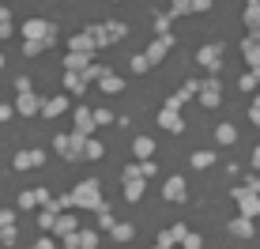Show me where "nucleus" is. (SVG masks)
<instances>
[{"mask_svg": "<svg viewBox=\"0 0 260 249\" xmlns=\"http://www.w3.org/2000/svg\"><path fill=\"white\" fill-rule=\"evenodd\" d=\"M72 197H76V208H91V211H102V208H106V200H102V185H98L94 177L79 181L76 189H72Z\"/></svg>", "mask_w": 260, "mask_h": 249, "instance_id": "nucleus-1", "label": "nucleus"}, {"mask_svg": "<svg viewBox=\"0 0 260 249\" xmlns=\"http://www.w3.org/2000/svg\"><path fill=\"white\" fill-rule=\"evenodd\" d=\"M87 30L94 34L98 49H106V46H113V42H121L124 34H128V23H121V19H110V23H98V26H87Z\"/></svg>", "mask_w": 260, "mask_h": 249, "instance_id": "nucleus-2", "label": "nucleus"}, {"mask_svg": "<svg viewBox=\"0 0 260 249\" xmlns=\"http://www.w3.org/2000/svg\"><path fill=\"white\" fill-rule=\"evenodd\" d=\"M234 204H238L241 215H249V219H256V215H260V193L245 189V185H238V189H234Z\"/></svg>", "mask_w": 260, "mask_h": 249, "instance_id": "nucleus-3", "label": "nucleus"}, {"mask_svg": "<svg viewBox=\"0 0 260 249\" xmlns=\"http://www.w3.org/2000/svg\"><path fill=\"white\" fill-rule=\"evenodd\" d=\"M143 181H147V177L140 174V166H128V170H124V200L136 204L143 197Z\"/></svg>", "mask_w": 260, "mask_h": 249, "instance_id": "nucleus-4", "label": "nucleus"}, {"mask_svg": "<svg viewBox=\"0 0 260 249\" xmlns=\"http://www.w3.org/2000/svg\"><path fill=\"white\" fill-rule=\"evenodd\" d=\"M23 38H53L57 42V26L49 19H26L23 23Z\"/></svg>", "mask_w": 260, "mask_h": 249, "instance_id": "nucleus-5", "label": "nucleus"}, {"mask_svg": "<svg viewBox=\"0 0 260 249\" xmlns=\"http://www.w3.org/2000/svg\"><path fill=\"white\" fill-rule=\"evenodd\" d=\"M196 65H204V68H208V72L215 76V72H219V65H222V46H219V42L204 46L200 53H196Z\"/></svg>", "mask_w": 260, "mask_h": 249, "instance_id": "nucleus-6", "label": "nucleus"}, {"mask_svg": "<svg viewBox=\"0 0 260 249\" xmlns=\"http://www.w3.org/2000/svg\"><path fill=\"white\" fill-rule=\"evenodd\" d=\"M196 99L208 106V110H215V106L222 102V83H219L215 76H211V79H204V83H200V95H196Z\"/></svg>", "mask_w": 260, "mask_h": 249, "instance_id": "nucleus-7", "label": "nucleus"}, {"mask_svg": "<svg viewBox=\"0 0 260 249\" xmlns=\"http://www.w3.org/2000/svg\"><path fill=\"white\" fill-rule=\"evenodd\" d=\"M170 49H174V34H155V42H151V46L143 49V53H147V57H151V60L158 65V60H162Z\"/></svg>", "mask_w": 260, "mask_h": 249, "instance_id": "nucleus-8", "label": "nucleus"}, {"mask_svg": "<svg viewBox=\"0 0 260 249\" xmlns=\"http://www.w3.org/2000/svg\"><path fill=\"white\" fill-rule=\"evenodd\" d=\"M98 49V42H94V34L91 30H79V34H72V42H68V53H91Z\"/></svg>", "mask_w": 260, "mask_h": 249, "instance_id": "nucleus-9", "label": "nucleus"}, {"mask_svg": "<svg viewBox=\"0 0 260 249\" xmlns=\"http://www.w3.org/2000/svg\"><path fill=\"white\" fill-rule=\"evenodd\" d=\"M162 197L170 204H181L185 197H189V185L181 181V177H166V185H162Z\"/></svg>", "mask_w": 260, "mask_h": 249, "instance_id": "nucleus-10", "label": "nucleus"}, {"mask_svg": "<svg viewBox=\"0 0 260 249\" xmlns=\"http://www.w3.org/2000/svg\"><path fill=\"white\" fill-rule=\"evenodd\" d=\"M15 110H19L23 117H34V113H42V102H38V95H34V91H19Z\"/></svg>", "mask_w": 260, "mask_h": 249, "instance_id": "nucleus-11", "label": "nucleus"}, {"mask_svg": "<svg viewBox=\"0 0 260 249\" xmlns=\"http://www.w3.org/2000/svg\"><path fill=\"white\" fill-rule=\"evenodd\" d=\"M42 159H46V151H38V147H26L15 155V170H30V166H42Z\"/></svg>", "mask_w": 260, "mask_h": 249, "instance_id": "nucleus-12", "label": "nucleus"}, {"mask_svg": "<svg viewBox=\"0 0 260 249\" xmlns=\"http://www.w3.org/2000/svg\"><path fill=\"white\" fill-rule=\"evenodd\" d=\"M230 234L241 238V242H249V238L256 234V227H253V219H249V215H238V219H230Z\"/></svg>", "mask_w": 260, "mask_h": 249, "instance_id": "nucleus-13", "label": "nucleus"}, {"mask_svg": "<svg viewBox=\"0 0 260 249\" xmlns=\"http://www.w3.org/2000/svg\"><path fill=\"white\" fill-rule=\"evenodd\" d=\"M158 124H162L166 132H181V129H185L181 110H170V106H162V113H158Z\"/></svg>", "mask_w": 260, "mask_h": 249, "instance_id": "nucleus-14", "label": "nucleus"}, {"mask_svg": "<svg viewBox=\"0 0 260 249\" xmlns=\"http://www.w3.org/2000/svg\"><path fill=\"white\" fill-rule=\"evenodd\" d=\"M241 53H245V60L253 68H260V34H245V42H241Z\"/></svg>", "mask_w": 260, "mask_h": 249, "instance_id": "nucleus-15", "label": "nucleus"}, {"mask_svg": "<svg viewBox=\"0 0 260 249\" xmlns=\"http://www.w3.org/2000/svg\"><path fill=\"white\" fill-rule=\"evenodd\" d=\"M98 129V121H94V113L87 110V106H79L76 110V132H83V136H91V132Z\"/></svg>", "mask_w": 260, "mask_h": 249, "instance_id": "nucleus-16", "label": "nucleus"}, {"mask_svg": "<svg viewBox=\"0 0 260 249\" xmlns=\"http://www.w3.org/2000/svg\"><path fill=\"white\" fill-rule=\"evenodd\" d=\"M87 87H91L87 72H64V91H72V95H83Z\"/></svg>", "mask_w": 260, "mask_h": 249, "instance_id": "nucleus-17", "label": "nucleus"}, {"mask_svg": "<svg viewBox=\"0 0 260 249\" xmlns=\"http://www.w3.org/2000/svg\"><path fill=\"white\" fill-rule=\"evenodd\" d=\"M64 110H68V99H64V95H53V99L42 102V117H60Z\"/></svg>", "mask_w": 260, "mask_h": 249, "instance_id": "nucleus-18", "label": "nucleus"}, {"mask_svg": "<svg viewBox=\"0 0 260 249\" xmlns=\"http://www.w3.org/2000/svg\"><path fill=\"white\" fill-rule=\"evenodd\" d=\"M245 30L260 34V0H249L245 4Z\"/></svg>", "mask_w": 260, "mask_h": 249, "instance_id": "nucleus-19", "label": "nucleus"}, {"mask_svg": "<svg viewBox=\"0 0 260 249\" xmlns=\"http://www.w3.org/2000/svg\"><path fill=\"white\" fill-rule=\"evenodd\" d=\"M53 46V38H23V57H38Z\"/></svg>", "mask_w": 260, "mask_h": 249, "instance_id": "nucleus-20", "label": "nucleus"}, {"mask_svg": "<svg viewBox=\"0 0 260 249\" xmlns=\"http://www.w3.org/2000/svg\"><path fill=\"white\" fill-rule=\"evenodd\" d=\"M53 151H57V155H64V159H79L76 147H72V132H68V136H64V132H57V136H53Z\"/></svg>", "mask_w": 260, "mask_h": 249, "instance_id": "nucleus-21", "label": "nucleus"}, {"mask_svg": "<svg viewBox=\"0 0 260 249\" xmlns=\"http://www.w3.org/2000/svg\"><path fill=\"white\" fill-rule=\"evenodd\" d=\"M53 230H57V238H64V234H76V215H72V211H60V215H57V227H53Z\"/></svg>", "mask_w": 260, "mask_h": 249, "instance_id": "nucleus-22", "label": "nucleus"}, {"mask_svg": "<svg viewBox=\"0 0 260 249\" xmlns=\"http://www.w3.org/2000/svg\"><path fill=\"white\" fill-rule=\"evenodd\" d=\"M87 65H91L87 53H68V57H64V72H83Z\"/></svg>", "mask_w": 260, "mask_h": 249, "instance_id": "nucleus-23", "label": "nucleus"}, {"mask_svg": "<svg viewBox=\"0 0 260 249\" xmlns=\"http://www.w3.org/2000/svg\"><path fill=\"white\" fill-rule=\"evenodd\" d=\"M83 72H87V79H91V83H102V79L110 76V68H106L102 60H91V65H87Z\"/></svg>", "mask_w": 260, "mask_h": 249, "instance_id": "nucleus-24", "label": "nucleus"}, {"mask_svg": "<svg viewBox=\"0 0 260 249\" xmlns=\"http://www.w3.org/2000/svg\"><path fill=\"white\" fill-rule=\"evenodd\" d=\"M215 140H219L222 147H230L238 140V129H234V124H219V129H215Z\"/></svg>", "mask_w": 260, "mask_h": 249, "instance_id": "nucleus-25", "label": "nucleus"}, {"mask_svg": "<svg viewBox=\"0 0 260 249\" xmlns=\"http://www.w3.org/2000/svg\"><path fill=\"white\" fill-rule=\"evenodd\" d=\"M98 87H102L106 95H121V91H124V79L110 72V76H106V79H102V83H98Z\"/></svg>", "mask_w": 260, "mask_h": 249, "instance_id": "nucleus-26", "label": "nucleus"}, {"mask_svg": "<svg viewBox=\"0 0 260 249\" xmlns=\"http://www.w3.org/2000/svg\"><path fill=\"white\" fill-rule=\"evenodd\" d=\"M132 151H136V159H151V151H155V140H151V136H140L136 144H132Z\"/></svg>", "mask_w": 260, "mask_h": 249, "instance_id": "nucleus-27", "label": "nucleus"}, {"mask_svg": "<svg viewBox=\"0 0 260 249\" xmlns=\"http://www.w3.org/2000/svg\"><path fill=\"white\" fill-rule=\"evenodd\" d=\"M113 242H132V234H136V230H132V223H113Z\"/></svg>", "mask_w": 260, "mask_h": 249, "instance_id": "nucleus-28", "label": "nucleus"}, {"mask_svg": "<svg viewBox=\"0 0 260 249\" xmlns=\"http://www.w3.org/2000/svg\"><path fill=\"white\" fill-rule=\"evenodd\" d=\"M19 208H23V211H30V208H42V200H38V189H26V193H19Z\"/></svg>", "mask_w": 260, "mask_h": 249, "instance_id": "nucleus-29", "label": "nucleus"}, {"mask_svg": "<svg viewBox=\"0 0 260 249\" xmlns=\"http://www.w3.org/2000/svg\"><path fill=\"white\" fill-rule=\"evenodd\" d=\"M211 163H215V151H196V155H192V166H196V170H208Z\"/></svg>", "mask_w": 260, "mask_h": 249, "instance_id": "nucleus-30", "label": "nucleus"}, {"mask_svg": "<svg viewBox=\"0 0 260 249\" xmlns=\"http://www.w3.org/2000/svg\"><path fill=\"white\" fill-rule=\"evenodd\" d=\"M79 249H98V230H79Z\"/></svg>", "mask_w": 260, "mask_h": 249, "instance_id": "nucleus-31", "label": "nucleus"}, {"mask_svg": "<svg viewBox=\"0 0 260 249\" xmlns=\"http://www.w3.org/2000/svg\"><path fill=\"white\" fill-rule=\"evenodd\" d=\"M151 65H155V60H151L147 53H136V57H132V72H147Z\"/></svg>", "mask_w": 260, "mask_h": 249, "instance_id": "nucleus-32", "label": "nucleus"}, {"mask_svg": "<svg viewBox=\"0 0 260 249\" xmlns=\"http://www.w3.org/2000/svg\"><path fill=\"white\" fill-rule=\"evenodd\" d=\"M170 19H174V12H162V15H155V34H170Z\"/></svg>", "mask_w": 260, "mask_h": 249, "instance_id": "nucleus-33", "label": "nucleus"}, {"mask_svg": "<svg viewBox=\"0 0 260 249\" xmlns=\"http://www.w3.org/2000/svg\"><path fill=\"white\" fill-rule=\"evenodd\" d=\"M155 245H162V249H174V245H177V234H174V230H162V234L155 238Z\"/></svg>", "mask_w": 260, "mask_h": 249, "instance_id": "nucleus-34", "label": "nucleus"}, {"mask_svg": "<svg viewBox=\"0 0 260 249\" xmlns=\"http://www.w3.org/2000/svg\"><path fill=\"white\" fill-rule=\"evenodd\" d=\"M170 12H174V15H189L192 12V0H170Z\"/></svg>", "mask_w": 260, "mask_h": 249, "instance_id": "nucleus-35", "label": "nucleus"}, {"mask_svg": "<svg viewBox=\"0 0 260 249\" xmlns=\"http://www.w3.org/2000/svg\"><path fill=\"white\" fill-rule=\"evenodd\" d=\"M98 227H102V230H113V211H110V204L98 211Z\"/></svg>", "mask_w": 260, "mask_h": 249, "instance_id": "nucleus-36", "label": "nucleus"}, {"mask_svg": "<svg viewBox=\"0 0 260 249\" xmlns=\"http://www.w3.org/2000/svg\"><path fill=\"white\" fill-rule=\"evenodd\" d=\"M15 238H19L15 223H12V227H0V242H4V245H15Z\"/></svg>", "mask_w": 260, "mask_h": 249, "instance_id": "nucleus-37", "label": "nucleus"}, {"mask_svg": "<svg viewBox=\"0 0 260 249\" xmlns=\"http://www.w3.org/2000/svg\"><path fill=\"white\" fill-rule=\"evenodd\" d=\"M102 155H106V147L98 144V140H87V155L83 159H102Z\"/></svg>", "mask_w": 260, "mask_h": 249, "instance_id": "nucleus-38", "label": "nucleus"}, {"mask_svg": "<svg viewBox=\"0 0 260 249\" xmlns=\"http://www.w3.org/2000/svg\"><path fill=\"white\" fill-rule=\"evenodd\" d=\"M140 174H143V177H155V174H158L155 159H140Z\"/></svg>", "mask_w": 260, "mask_h": 249, "instance_id": "nucleus-39", "label": "nucleus"}, {"mask_svg": "<svg viewBox=\"0 0 260 249\" xmlns=\"http://www.w3.org/2000/svg\"><path fill=\"white\" fill-rule=\"evenodd\" d=\"M200 245H204V238H200V234H192V230L185 234V242H181V249H200Z\"/></svg>", "mask_w": 260, "mask_h": 249, "instance_id": "nucleus-40", "label": "nucleus"}, {"mask_svg": "<svg viewBox=\"0 0 260 249\" xmlns=\"http://www.w3.org/2000/svg\"><path fill=\"white\" fill-rule=\"evenodd\" d=\"M256 83H260V76H256V72H245V76H241V91H253Z\"/></svg>", "mask_w": 260, "mask_h": 249, "instance_id": "nucleus-41", "label": "nucleus"}, {"mask_svg": "<svg viewBox=\"0 0 260 249\" xmlns=\"http://www.w3.org/2000/svg\"><path fill=\"white\" fill-rule=\"evenodd\" d=\"M94 121H98V129H102V124H113V113L110 110H94Z\"/></svg>", "mask_w": 260, "mask_h": 249, "instance_id": "nucleus-42", "label": "nucleus"}, {"mask_svg": "<svg viewBox=\"0 0 260 249\" xmlns=\"http://www.w3.org/2000/svg\"><path fill=\"white\" fill-rule=\"evenodd\" d=\"M60 245H64V249H79V230H76V234H64Z\"/></svg>", "mask_w": 260, "mask_h": 249, "instance_id": "nucleus-43", "label": "nucleus"}, {"mask_svg": "<svg viewBox=\"0 0 260 249\" xmlns=\"http://www.w3.org/2000/svg\"><path fill=\"white\" fill-rule=\"evenodd\" d=\"M15 223V211L12 208H0V227H12Z\"/></svg>", "mask_w": 260, "mask_h": 249, "instance_id": "nucleus-44", "label": "nucleus"}, {"mask_svg": "<svg viewBox=\"0 0 260 249\" xmlns=\"http://www.w3.org/2000/svg\"><path fill=\"white\" fill-rule=\"evenodd\" d=\"M241 185H245V189H253V193H260V177H256V174H249Z\"/></svg>", "mask_w": 260, "mask_h": 249, "instance_id": "nucleus-45", "label": "nucleus"}, {"mask_svg": "<svg viewBox=\"0 0 260 249\" xmlns=\"http://www.w3.org/2000/svg\"><path fill=\"white\" fill-rule=\"evenodd\" d=\"M12 34H15V30H12V19H4V23H0V42L12 38Z\"/></svg>", "mask_w": 260, "mask_h": 249, "instance_id": "nucleus-46", "label": "nucleus"}, {"mask_svg": "<svg viewBox=\"0 0 260 249\" xmlns=\"http://www.w3.org/2000/svg\"><path fill=\"white\" fill-rule=\"evenodd\" d=\"M170 230H174V234H177V242H185V234H189V227H185V223H174Z\"/></svg>", "mask_w": 260, "mask_h": 249, "instance_id": "nucleus-47", "label": "nucleus"}, {"mask_svg": "<svg viewBox=\"0 0 260 249\" xmlns=\"http://www.w3.org/2000/svg\"><path fill=\"white\" fill-rule=\"evenodd\" d=\"M249 121H253V124H256V129H260V106H256V102H253V106H249Z\"/></svg>", "mask_w": 260, "mask_h": 249, "instance_id": "nucleus-48", "label": "nucleus"}, {"mask_svg": "<svg viewBox=\"0 0 260 249\" xmlns=\"http://www.w3.org/2000/svg\"><path fill=\"white\" fill-rule=\"evenodd\" d=\"M12 113H19V110H15V106H4V102H0V121H8Z\"/></svg>", "mask_w": 260, "mask_h": 249, "instance_id": "nucleus-49", "label": "nucleus"}, {"mask_svg": "<svg viewBox=\"0 0 260 249\" xmlns=\"http://www.w3.org/2000/svg\"><path fill=\"white\" fill-rule=\"evenodd\" d=\"M15 91H34V87H30V79H26V76H19V79H15Z\"/></svg>", "mask_w": 260, "mask_h": 249, "instance_id": "nucleus-50", "label": "nucleus"}, {"mask_svg": "<svg viewBox=\"0 0 260 249\" xmlns=\"http://www.w3.org/2000/svg\"><path fill=\"white\" fill-rule=\"evenodd\" d=\"M38 200H42V208H49L53 197H49V189H38Z\"/></svg>", "mask_w": 260, "mask_h": 249, "instance_id": "nucleus-51", "label": "nucleus"}, {"mask_svg": "<svg viewBox=\"0 0 260 249\" xmlns=\"http://www.w3.org/2000/svg\"><path fill=\"white\" fill-rule=\"evenodd\" d=\"M30 249H53V238H38V242H34Z\"/></svg>", "mask_w": 260, "mask_h": 249, "instance_id": "nucleus-52", "label": "nucleus"}, {"mask_svg": "<svg viewBox=\"0 0 260 249\" xmlns=\"http://www.w3.org/2000/svg\"><path fill=\"white\" fill-rule=\"evenodd\" d=\"M211 8V0H192V12H208Z\"/></svg>", "mask_w": 260, "mask_h": 249, "instance_id": "nucleus-53", "label": "nucleus"}, {"mask_svg": "<svg viewBox=\"0 0 260 249\" xmlns=\"http://www.w3.org/2000/svg\"><path fill=\"white\" fill-rule=\"evenodd\" d=\"M253 166H256V170H260V147L253 151Z\"/></svg>", "mask_w": 260, "mask_h": 249, "instance_id": "nucleus-54", "label": "nucleus"}, {"mask_svg": "<svg viewBox=\"0 0 260 249\" xmlns=\"http://www.w3.org/2000/svg\"><path fill=\"white\" fill-rule=\"evenodd\" d=\"M0 68H4V53H0Z\"/></svg>", "mask_w": 260, "mask_h": 249, "instance_id": "nucleus-55", "label": "nucleus"}, {"mask_svg": "<svg viewBox=\"0 0 260 249\" xmlns=\"http://www.w3.org/2000/svg\"><path fill=\"white\" fill-rule=\"evenodd\" d=\"M151 249H162V245H151Z\"/></svg>", "mask_w": 260, "mask_h": 249, "instance_id": "nucleus-56", "label": "nucleus"}]
</instances>
